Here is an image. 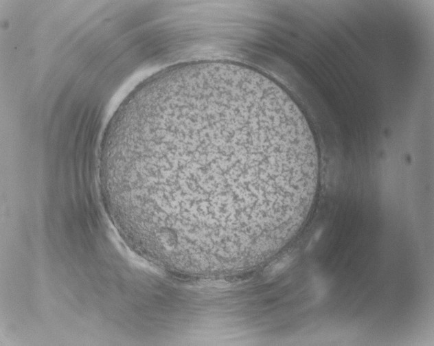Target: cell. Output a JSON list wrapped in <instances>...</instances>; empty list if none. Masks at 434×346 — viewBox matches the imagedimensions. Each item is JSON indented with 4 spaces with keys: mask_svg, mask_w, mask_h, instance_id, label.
I'll return each instance as SVG.
<instances>
[{
    "mask_svg": "<svg viewBox=\"0 0 434 346\" xmlns=\"http://www.w3.org/2000/svg\"><path fill=\"white\" fill-rule=\"evenodd\" d=\"M319 178L315 139L276 82L212 67L167 84L112 168L113 186L170 240L242 248L304 217Z\"/></svg>",
    "mask_w": 434,
    "mask_h": 346,
    "instance_id": "cell-1",
    "label": "cell"
}]
</instances>
